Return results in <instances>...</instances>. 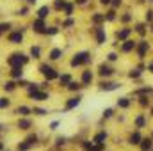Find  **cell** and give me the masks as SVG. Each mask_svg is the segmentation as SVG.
<instances>
[{"instance_id": "41", "label": "cell", "mask_w": 153, "mask_h": 151, "mask_svg": "<svg viewBox=\"0 0 153 151\" xmlns=\"http://www.w3.org/2000/svg\"><path fill=\"white\" fill-rule=\"evenodd\" d=\"M128 76H130V78H139V76H141V70H132V71L128 73Z\"/></svg>"}, {"instance_id": "15", "label": "cell", "mask_w": 153, "mask_h": 151, "mask_svg": "<svg viewBox=\"0 0 153 151\" xmlns=\"http://www.w3.org/2000/svg\"><path fill=\"white\" fill-rule=\"evenodd\" d=\"M30 98H32L34 101H46V100L50 98V94H48L46 91H38V93H34Z\"/></svg>"}, {"instance_id": "12", "label": "cell", "mask_w": 153, "mask_h": 151, "mask_svg": "<svg viewBox=\"0 0 153 151\" xmlns=\"http://www.w3.org/2000/svg\"><path fill=\"white\" fill-rule=\"evenodd\" d=\"M91 82H93V71H91V70L82 71V75H80V84L85 87V85H91Z\"/></svg>"}, {"instance_id": "49", "label": "cell", "mask_w": 153, "mask_h": 151, "mask_svg": "<svg viewBox=\"0 0 153 151\" xmlns=\"http://www.w3.org/2000/svg\"><path fill=\"white\" fill-rule=\"evenodd\" d=\"M98 2H100V4H102V5H109V4H111V2H112V0H98Z\"/></svg>"}, {"instance_id": "10", "label": "cell", "mask_w": 153, "mask_h": 151, "mask_svg": "<svg viewBox=\"0 0 153 151\" xmlns=\"http://www.w3.org/2000/svg\"><path fill=\"white\" fill-rule=\"evenodd\" d=\"M16 126H18V130H23V132H27V130H30V126H32V121H30L29 117H20V119H18V123H16Z\"/></svg>"}, {"instance_id": "48", "label": "cell", "mask_w": 153, "mask_h": 151, "mask_svg": "<svg viewBox=\"0 0 153 151\" xmlns=\"http://www.w3.org/2000/svg\"><path fill=\"white\" fill-rule=\"evenodd\" d=\"M146 70H148L150 73H153V61H152V62H148V66H146Z\"/></svg>"}, {"instance_id": "19", "label": "cell", "mask_w": 153, "mask_h": 151, "mask_svg": "<svg viewBox=\"0 0 153 151\" xmlns=\"http://www.w3.org/2000/svg\"><path fill=\"white\" fill-rule=\"evenodd\" d=\"M62 57V48H52L50 53H48V59L50 61H59Z\"/></svg>"}, {"instance_id": "7", "label": "cell", "mask_w": 153, "mask_h": 151, "mask_svg": "<svg viewBox=\"0 0 153 151\" xmlns=\"http://www.w3.org/2000/svg\"><path fill=\"white\" fill-rule=\"evenodd\" d=\"M7 39H9V43H11V44H22V43H23V32H22V30L11 32Z\"/></svg>"}, {"instance_id": "13", "label": "cell", "mask_w": 153, "mask_h": 151, "mask_svg": "<svg viewBox=\"0 0 153 151\" xmlns=\"http://www.w3.org/2000/svg\"><path fill=\"white\" fill-rule=\"evenodd\" d=\"M117 87H121L119 82H102V84H100V89H102V91H107V93H109V91H116Z\"/></svg>"}, {"instance_id": "52", "label": "cell", "mask_w": 153, "mask_h": 151, "mask_svg": "<svg viewBox=\"0 0 153 151\" xmlns=\"http://www.w3.org/2000/svg\"><path fill=\"white\" fill-rule=\"evenodd\" d=\"M36 2H38V0H29V4H30V5H32V4H36Z\"/></svg>"}, {"instance_id": "53", "label": "cell", "mask_w": 153, "mask_h": 151, "mask_svg": "<svg viewBox=\"0 0 153 151\" xmlns=\"http://www.w3.org/2000/svg\"><path fill=\"white\" fill-rule=\"evenodd\" d=\"M2 128H4V126H2V124H0V133H2Z\"/></svg>"}, {"instance_id": "8", "label": "cell", "mask_w": 153, "mask_h": 151, "mask_svg": "<svg viewBox=\"0 0 153 151\" xmlns=\"http://www.w3.org/2000/svg\"><path fill=\"white\" fill-rule=\"evenodd\" d=\"M94 34H96V43H98V44H105V41H107V32H105L103 27H96V29H94Z\"/></svg>"}, {"instance_id": "3", "label": "cell", "mask_w": 153, "mask_h": 151, "mask_svg": "<svg viewBox=\"0 0 153 151\" xmlns=\"http://www.w3.org/2000/svg\"><path fill=\"white\" fill-rule=\"evenodd\" d=\"M80 101H82V98H80V96H71V98H68V100H66V103H64V107H62V110H64V112L73 110V109H76V107L80 105Z\"/></svg>"}, {"instance_id": "42", "label": "cell", "mask_w": 153, "mask_h": 151, "mask_svg": "<svg viewBox=\"0 0 153 151\" xmlns=\"http://www.w3.org/2000/svg\"><path fill=\"white\" fill-rule=\"evenodd\" d=\"M144 14H146V16H144V20H146V21H150V23H152V21H153V11H146V13H144Z\"/></svg>"}, {"instance_id": "6", "label": "cell", "mask_w": 153, "mask_h": 151, "mask_svg": "<svg viewBox=\"0 0 153 151\" xmlns=\"http://www.w3.org/2000/svg\"><path fill=\"white\" fill-rule=\"evenodd\" d=\"M137 48V41H132V39H126V41H123V44H121V52L123 53H130V52H134Z\"/></svg>"}, {"instance_id": "32", "label": "cell", "mask_w": 153, "mask_h": 151, "mask_svg": "<svg viewBox=\"0 0 153 151\" xmlns=\"http://www.w3.org/2000/svg\"><path fill=\"white\" fill-rule=\"evenodd\" d=\"M66 4H68V2H66V0H55V2H53V7H55V9H57V11H62V9H64V5H66Z\"/></svg>"}, {"instance_id": "4", "label": "cell", "mask_w": 153, "mask_h": 151, "mask_svg": "<svg viewBox=\"0 0 153 151\" xmlns=\"http://www.w3.org/2000/svg\"><path fill=\"white\" fill-rule=\"evenodd\" d=\"M148 50H150V43L148 41H139L137 43V48H135V52H137V59H144L146 57V53H148Z\"/></svg>"}, {"instance_id": "25", "label": "cell", "mask_w": 153, "mask_h": 151, "mask_svg": "<svg viewBox=\"0 0 153 151\" xmlns=\"http://www.w3.org/2000/svg\"><path fill=\"white\" fill-rule=\"evenodd\" d=\"M30 57L32 59H41V46H38V44L30 46Z\"/></svg>"}, {"instance_id": "51", "label": "cell", "mask_w": 153, "mask_h": 151, "mask_svg": "<svg viewBox=\"0 0 153 151\" xmlns=\"http://www.w3.org/2000/svg\"><path fill=\"white\" fill-rule=\"evenodd\" d=\"M0 151H5V142H0Z\"/></svg>"}, {"instance_id": "50", "label": "cell", "mask_w": 153, "mask_h": 151, "mask_svg": "<svg viewBox=\"0 0 153 151\" xmlns=\"http://www.w3.org/2000/svg\"><path fill=\"white\" fill-rule=\"evenodd\" d=\"M85 2H87V0H75V4H78V5H84Z\"/></svg>"}, {"instance_id": "33", "label": "cell", "mask_w": 153, "mask_h": 151, "mask_svg": "<svg viewBox=\"0 0 153 151\" xmlns=\"http://www.w3.org/2000/svg\"><path fill=\"white\" fill-rule=\"evenodd\" d=\"M45 34H46V36H55V34H59V29H57V27H46Z\"/></svg>"}, {"instance_id": "23", "label": "cell", "mask_w": 153, "mask_h": 151, "mask_svg": "<svg viewBox=\"0 0 153 151\" xmlns=\"http://www.w3.org/2000/svg\"><path fill=\"white\" fill-rule=\"evenodd\" d=\"M134 123H135V128H137V130L144 128V124H146V115H144V114H139V115H135Z\"/></svg>"}, {"instance_id": "26", "label": "cell", "mask_w": 153, "mask_h": 151, "mask_svg": "<svg viewBox=\"0 0 153 151\" xmlns=\"http://www.w3.org/2000/svg\"><path fill=\"white\" fill-rule=\"evenodd\" d=\"M16 87H18V85H16V82H13V80H7V82L4 84V91H7V93H13Z\"/></svg>"}, {"instance_id": "18", "label": "cell", "mask_w": 153, "mask_h": 151, "mask_svg": "<svg viewBox=\"0 0 153 151\" xmlns=\"http://www.w3.org/2000/svg\"><path fill=\"white\" fill-rule=\"evenodd\" d=\"M50 13H52V9H50L48 5H43V7L38 9V18L39 20H46V18L50 16Z\"/></svg>"}, {"instance_id": "24", "label": "cell", "mask_w": 153, "mask_h": 151, "mask_svg": "<svg viewBox=\"0 0 153 151\" xmlns=\"http://www.w3.org/2000/svg\"><path fill=\"white\" fill-rule=\"evenodd\" d=\"M59 82H61V85H64V87H68L73 80H71V75L70 73H64V75H61L59 76Z\"/></svg>"}, {"instance_id": "9", "label": "cell", "mask_w": 153, "mask_h": 151, "mask_svg": "<svg viewBox=\"0 0 153 151\" xmlns=\"http://www.w3.org/2000/svg\"><path fill=\"white\" fill-rule=\"evenodd\" d=\"M32 30H34V32H38V34H45V30H46L45 20H39V18H36V20L32 21Z\"/></svg>"}, {"instance_id": "35", "label": "cell", "mask_w": 153, "mask_h": 151, "mask_svg": "<svg viewBox=\"0 0 153 151\" xmlns=\"http://www.w3.org/2000/svg\"><path fill=\"white\" fill-rule=\"evenodd\" d=\"M112 115H114V109H111V107H109V109H105V110H103V119H111Z\"/></svg>"}, {"instance_id": "22", "label": "cell", "mask_w": 153, "mask_h": 151, "mask_svg": "<svg viewBox=\"0 0 153 151\" xmlns=\"http://www.w3.org/2000/svg\"><path fill=\"white\" fill-rule=\"evenodd\" d=\"M116 105H117L119 109H128V107L132 105V101H130V98H126V96H121V98H117Z\"/></svg>"}, {"instance_id": "14", "label": "cell", "mask_w": 153, "mask_h": 151, "mask_svg": "<svg viewBox=\"0 0 153 151\" xmlns=\"http://www.w3.org/2000/svg\"><path fill=\"white\" fill-rule=\"evenodd\" d=\"M130 34H132V29L125 27V29H121V30H117V32H116V39H119V41H126Z\"/></svg>"}, {"instance_id": "47", "label": "cell", "mask_w": 153, "mask_h": 151, "mask_svg": "<svg viewBox=\"0 0 153 151\" xmlns=\"http://www.w3.org/2000/svg\"><path fill=\"white\" fill-rule=\"evenodd\" d=\"M130 20H132V16H130V13H126V14H125V16L121 18V21H130Z\"/></svg>"}, {"instance_id": "55", "label": "cell", "mask_w": 153, "mask_h": 151, "mask_svg": "<svg viewBox=\"0 0 153 151\" xmlns=\"http://www.w3.org/2000/svg\"><path fill=\"white\" fill-rule=\"evenodd\" d=\"M150 2H153V0H150Z\"/></svg>"}, {"instance_id": "38", "label": "cell", "mask_w": 153, "mask_h": 151, "mask_svg": "<svg viewBox=\"0 0 153 151\" xmlns=\"http://www.w3.org/2000/svg\"><path fill=\"white\" fill-rule=\"evenodd\" d=\"M117 59H119V55H117L116 52H111V53L107 55V61H109V62H116Z\"/></svg>"}, {"instance_id": "11", "label": "cell", "mask_w": 153, "mask_h": 151, "mask_svg": "<svg viewBox=\"0 0 153 151\" xmlns=\"http://www.w3.org/2000/svg\"><path fill=\"white\" fill-rule=\"evenodd\" d=\"M143 139H144V137L141 135V132H139V130H135V132H132V133H130V137H128V142H130L132 146H139Z\"/></svg>"}, {"instance_id": "37", "label": "cell", "mask_w": 153, "mask_h": 151, "mask_svg": "<svg viewBox=\"0 0 153 151\" xmlns=\"http://www.w3.org/2000/svg\"><path fill=\"white\" fill-rule=\"evenodd\" d=\"M135 30H137V32H139L141 36H144V34H146V29H144V23H137V25H135Z\"/></svg>"}, {"instance_id": "43", "label": "cell", "mask_w": 153, "mask_h": 151, "mask_svg": "<svg viewBox=\"0 0 153 151\" xmlns=\"http://www.w3.org/2000/svg\"><path fill=\"white\" fill-rule=\"evenodd\" d=\"M59 124H61L59 121H52V123H50V130H52V132H55V130L59 128Z\"/></svg>"}, {"instance_id": "2", "label": "cell", "mask_w": 153, "mask_h": 151, "mask_svg": "<svg viewBox=\"0 0 153 151\" xmlns=\"http://www.w3.org/2000/svg\"><path fill=\"white\" fill-rule=\"evenodd\" d=\"M39 73H43V76L50 82V80H55V78H59V71L55 70V68H52V66H48V64H41L39 66Z\"/></svg>"}, {"instance_id": "57", "label": "cell", "mask_w": 153, "mask_h": 151, "mask_svg": "<svg viewBox=\"0 0 153 151\" xmlns=\"http://www.w3.org/2000/svg\"><path fill=\"white\" fill-rule=\"evenodd\" d=\"M5 151H7V150H5Z\"/></svg>"}, {"instance_id": "46", "label": "cell", "mask_w": 153, "mask_h": 151, "mask_svg": "<svg viewBox=\"0 0 153 151\" xmlns=\"http://www.w3.org/2000/svg\"><path fill=\"white\" fill-rule=\"evenodd\" d=\"M111 4H112V7H119V5L123 4V0H112Z\"/></svg>"}, {"instance_id": "16", "label": "cell", "mask_w": 153, "mask_h": 151, "mask_svg": "<svg viewBox=\"0 0 153 151\" xmlns=\"http://www.w3.org/2000/svg\"><path fill=\"white\" fill-rule=\"evenodd\" d=\"M139 148H141V151H152L153 150V139H152V137L143 139V141H141V144H139Z\"/></svg>"}, {"instance_id": "1", "label": "cell", "mask_w": 153, "mask_h": 151, "mask_svg": "<svg viewBox=\"0 0 153 151\" xmlns=\"http://www.w3.org/2000/svg\"><path fill=\"white\" fill-rule=\"evenodd\" d=\"M91 62V53L87 50H82V52H76L70 62L71 68H76V66H82V64H89Z\"/></svg>"}, {"instance_id": "45", "label": "cell", "mask_w": 153, "mask_h": 151, "mask_svg": "<svg viewBox=\"0 0 153 151\" xmlns=\"http://www.w3.org/2000/svg\"><path fill=\"white\" fill-rule=\"evenodd\" d=\"M29 14V7H23L22 11H18V16H27Z\"/></svg>"}, {"instance_id": "5", "label": "cell", "mask_w": 153, "mask_h": 151, "mask_svg": "<svg viewBox=\"0 0 153 151\" xmlns=\"http://www.w3.org/2000/svg\"><path fill=\"white\" fill-rule=\"evenodd\" d=\"M98 75L107 78V76H112V75H114V70H112L107 62H102V64L98 66Z\"/></svg>"}, {"instance_id": "31", "label": "cell", "mask_w": 153, "mask_h": 151, "mask_svg": "<svg viewBox=\"0 0 153 151\" xmlns=\"http://www.w3.org/2000/svg\"><path fill=\"white\" fill-rule=\"evenodd\" d=\"M9 29H11V23H9V21H2V23H0V38H2V34H5Z\"/></svg>"}, {"instance_id": "40", "label": "cell", "mask_w": 153, "mask_h": 151, "mask_svg": "<svg viewBox=\"0 0 153 151\" xmlns=\"http://www.w3.org/2000/svg\"><path fill=\"white\" fill-rule=\"evenodd\" d=\"M73 25H75V20H73V18H68L66 21H62V27H64V29H68V27H73Z\"/></svg>"}, {"instance_id": "28", "label": "cell", "mask_w": 153, "mask_h": 151, "mask_svg": "<svg viewBox=\"0 0 153 151\" xmlns=\"http://www.w3.org/2000/svg\"><path fill=\"white\" fill-rule=\"evenodd\" d=\"M32 148V144H29L27 141H22V142H18V146H16V150L18 151H29Z\"/></svg>"}, {"instance_id": "21", "label": "cell", "mask_w": 153, "mask_h": 151, "mask_svg": "<svg viewBox=\"0 0 153 151\" xmlns=\"http://www.w3.org/2000/svg\"><path fill=\"white\" fill-rule=\"evenodd\" d=\"M16 114H18V115H22V117H29V115L32 114V109H30V107H27V105H20V107L16 109Z\"/></svg>"}, {"instance_id": "44", "label": "cell", "mask_w": 153, "mask_h": 151, "mask_svg": "<svg viewBox=\"0 0 153 151\" xmlns=\"http://www.w3.org/2000/svg\"><path fill=\"white\" fill-rule=\"evenodd\" d=\"M139 100H141V101H139V103H141V105H143V107H146V105H150V100H148V98H146V96H143V98H139Z\"/></svg>"}, {"instance_id": "54", "label": "cell", "mask_w": 153, "mask_h": 151, "mask_svg": "<svg viewBox=\"0 0 153 151\" xmlns=\"http://www.w3.org/2000/svg\"><path fill=\"white\" fill-rule=\"evenodd\" d=\"M152 30H153V25H152Z\"/></svg>"}, {"instance_id": "34", "label": "cell", "mask_w": 153, "mask_h": 151, "mask_svg": "<svg viewBox=\"0 0 153 151\" xmlns=\"http://www.w3.org/2000/svg\"><path fill=\"white\" fill-rule=\"evenodd\" d=\"M64 13H66V16H71V14H73V4L68 2V4L64 5Z\"/></svg>"}, {"instance_id": "30", "label": "cell", "mask_w": 153, "mask_h": 151, "mask_svg": "<svg viewBox=\"0 0 153 151\" xmlns=\"http://www.w3.org/2000/svg\"><path fill=\"white\" fill-rule=\"evenodd\" d=\"M82 87H84V85H82L80 82H71V84H70L66 89H68V91H80Z\"/></svg>"}, {"instance_id": "56", "label": "cell", "mask_w": 153, "mask_h": 151, "mask_svg": "<svg viewBox=\"0 0 153 151\" xmlns=\"http://www.w3.org/2000/svg\"><path fill=\"white\" fill-rule=\"evenodd\" d=\"M152 139H153V135H152Z\"/></svg>"}, {"instance_id": "17", "label": "cell", "mask_w": 153, "mask_h": 151, "mask_svg": "<svg viewBox=\"0 0 153 151\" xmlns=\"http://www.w3.org/2000/svg\"><path fill=\"white\" fill-rule=\"evenodd\" d=\"M9 75H11V78H18V80H22V78H23V66H16V68H11Z\"/></svg>"}, {"instance_id": "39", "label": "cell", "mask_w": 153, "mask_h": 151, "mask_svg": "<svg viewBox=\"0 0 153 151\" xmlns=\"http://www.w3.org/2000/svg\"><path fill=\"white\" fill-rule=\"evenodd\" d=\"M105 20H107V21H114L116 20V11H109V13L105 14Z\"/></svg>"}, {"instance_id": "36", "label": "cell", "mask_w": 153, "mask_h": 151, "mask_svg": "<svg viewBox=\"0 0 153 151\" xmlns=\"http://www.w3.org/2000/svg\"><path fill=\"white\" fill-rule=\"evenodd\" d=\"M32 114H36V115H46V114H48V110L39 109V107H34V109H32Z\"/></svg>"}, {"instance_id": "20", "label": "cell", "mask_w": 153, "mask_h": 151, "mask_svg": "<svg viewBox=\"0 0 153 151\" xmlns=\"http://www.w3.org/2000/svg\"><path fill=\"white\" fill-rule=\"evenodd\" d=\"M107 137H109L107 132H98V133L93 137V142H94V144H103V142L107 141Z\"/></svg>"}, {"instance_id": "29", "label": "cell", "mask_w": 153, "mask_h": 151, "mask_svg": "<svg viewBox=\"0 0 153 151\" xmlns=\"http://www.w3.org/2000/svg\"><path fill=\"white\" fill-rule=\"evenodd\" d=\"M11 107V100L7 96H0V109H9Z\"/></svg>"}, {"instance_id": "27", "label": "cell", "mask_w": 153, "mask_h": 151, "mask_svg": "<svg viewBox=\"0 0 153 151\" xmlns=\"http://www.w3.org/2000/svg\"><path fill=\"white\" fill-rule=\"evenodd\" d=\"M91 21H93V23H102V21H105V14H102V13H94L93 18H91Z\"/></svg>"}]
</instances>
